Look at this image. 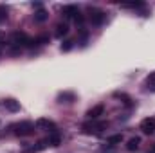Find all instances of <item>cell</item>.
Returning <instances> with one entry per match:
<instances>
[{"instance_id":"1","label":"cell","mask_w":155,"mask_h":153,"mask_svg":"<svg viewBox=\"0 0 155 153\" xmlns=\"http://www.w3.org/2000/svg\"><path fill=\"white\" fill-rule=\"evenodd\" d=\"M31 40L25 33H20V31H15L9 38V45L13 47V52H18V49L22 47H31Z\"/></svg>"},{"instance_id":"2","label":"cell","mask_w":155,"mask_h":153,"mask_svg":"<svg viewBox=\"0 0 155 153\" xmlns=\"http://www.w3.org/2000/svg\"><path fill=\"white\" fill-rule=\"evenodd\" d=\"M11 128H13L15 135H18V137H29V135H33V133H35V124H33V122H29V121L16 122V124H13Z\"/></svg>"},{"instance_id":"3","label":"cell","mask_w":155,"mask_h":153,"mask_svg":"<svg viewBox=\"0 0 155 153\" xmlns=\"http://www.w3.org/2000/svg\"><path fill=\"white\" fill-rule=\"evenodd\" d=\"M88 20H90L92 25H101V24H105V20H107V13L101 11V9L92 7V9H88Z\"/></svg>"},{"instance_id":"4","label":"cell","mask_w":155,"mask_h":153,"mask_svg":"<svg viewBox=\"0 0 155 153\" xmlns=\"http://www.w3.org/2000/svg\"><path fill=\"white\" fill-rule=\"evenodd\" d=\"M36 128H40V130H45V132H49V133L58 132L56 122H54V121H51V119H47V117H40L38 121H36Z\"/></svg>"},{"instance_id":"5","label":"cell","mask_w":155,"mask_h":153,"mask_svg":"<svg viewBox=\"0 0 155 153\" xmlns=\"http://www.w3.org/2000/svg\"><path fill=\"white\" fill-rule=\"evenodd\" d=\"M139 128H141V132L146 133V135L155 133V117H146V119H143Z\"/></svg>"},{"instance_id":"6","label":"cell","mask_w":155,"mask_h":153,"mask_svg":"<svg viewBox=\"0 0 155 153\" xmlns=\"http://www.w3.org/2000/svg\"><path fill=\"white\" fill-rule=\"evenodd\" d=\"M61 15H63V18H76L79 15V9L76 5H63L61 7Z\"/></svg>"},{"instance_id":"7","label":"cell","mask_w":155,"mask_h":153,"mask_svg":"<svg viewBox=\"0 0 155 153\" xmlns=\"http://www.w3.org/2000/svg\"><path fill=\"white\" fill-rule=\"evenodd\" d=\"M103 128H107V122H97V124H85L83 132L85 133H99Z\"/></svg>"},{"instance_id":"8","label":"cell","mask_w":155,"mask_h":153,"mask_svg":"<svg viewBox=\"0 0 155 153\" xmlns=\"http://www.w3.org/2000/svg\"><path fill=\"white\" fill-rule=\"evenodd\" d=\"M103 112H105V106H103V105H96V106H92V108L87 112V117L94 121V119H97L99 115H103Z\"/></svg>"},{"instance_id":"9","label":"cell","mask_w":155,"mask_h":153,"mask_svg":"<svg viewBox=\"0 0 155 153\" xmlns=\"http://www.w3.org/2000/svg\"><path fill=\"white\" fill-rule=\"evenodd\" d=\"M2 105H4V108L9 110V112H18V110H20V103H18L16 99H11V97H9V99H4Z\"/></svg>"},{"instance_id":"10","label":"cell","mask_w":155,"mask_h":153,"mask_svg":"<svg viewBox=\"0 0 155 153\" xmlns=\"http://www.w3.org/2000/svg\"><path fill=\"white\" fill-rule=\"evenodd\" d=\"M58 101L60 103H72V101H76V94L74 92H61V94H58Z\"/></svg>"},{"instance_id":"11","label":"cell","mask_w":155,"mask_h":153,"mask_svg":"<svg viewBox=\"0 0 155 153\" xmlns=\"http://www.w3.org/2000/svg\"><path fill=\"white\" fill-rule=\"evenodd\" d=\"M67 33H69V25H67L65 22H60V24L56 25V31H54V34H56L58 38H63Z\"/></svg>"},{"instance_id":"12","label":"cell","mask_w":155,"mask_h":153,"mask_svg":"<svg viewBox=\"0 0 155 153\" xmlns=\"http://www.w3.org/2000/svg\"><path fill=\"white\" fill-rule=\"evenodd\" d=\"M49 18V13L41 7V9H38L36 13H35V22H38V24H41V22H45Z\"/></svg>"},{"instance_id":"13","label":"cell","mask_w":155,"mask_h":153,"mask_svg":"<svg viewBox=\"0 0 155 153\" xmlns=\"http://www.w3.org/2000/svg\"><path fill=\"white\" fill-rule=\"evenodd\" d=\"M144 86H146L150 92H155V72H152L150 76H146V79H144Z\"/></svg>"},{"instance_id":"14","label":"cell","mask_w":155,"mask_h":153,"mask_svg":"<svg viewBox=\"0 0 155 153\" xmlns=\"http://www.w3.org/2000/svg\"><path fill=\"white\" fill-rule=\"evenodd\" d=\"M139 144H141V139H139V137H132V139L128 141V144H126V150H128V151H135V150L139 148Z\"/></svg>"},{"instance_id":"15","label":"cell","mask_w":155,"mask_h":153,"mask_svg":"<svg viewBox=\"0 0 155 153\" xmlns=\"http://www.w3.org/2000/svg\"><path fill=\"white\" fill-rule=\"evenodd\" d=\"M47 141H49V144H51V146H60L61 137H60V133H58V132H54V133H51V135H49V139H47Z\"/></svg>"},{"instance_id":"16","label":"cell","mask_w":155,"mask_h":153,"mask_svg":"<svg viewBox=\"0 0 155 153\" xmlns=\"http://www.w3.org/2000/svg\"><path fill=\"white\" fill-rule=\"evenodd\" d=\"M107 142H108V144H112V146H116V144H121V142H123V135H121V133L110 135V137L107 139Z\"/></svg>"},{"instance_id":"17","label":"cell","mask_w":155,"mask_h":153,"mask_svg":"<svg viewBox=\"0 0 155 153\" xmlns=\"http://www.w3.org/2000/svg\"><path fill=\"white\" fill-rule=\"evenodd\" d=\"M116 97H117V99H121L126 106H132V105H134V103H132V97H130V96H126V94H116Z\"/></svg>"},{"instance_id":"18","label":"cell","mask_w":155,"mask_h":153,"mask_svg":"<svg viewBox=\"0 0 155 153\" xmlns=\"http://www.w3.org/2000/svg\"><path fill=\"white\" fill-rule=\"evenodd\" d=\"M144 4L143 2H130V4H121V7L124 9H137V7H143Z\"/></svg>"},{"instance_id":"19","label":"cell","mask_w":155,"mask_h":153,"mask_svg":"<svg viewBox=\"0 0 155 153\" xmlns=\"http://www.w3.org/2000/svg\"><path fill=\"white\" fill-rule=\"evenodd\" d=\"M72 45H74V41H72V40H67V41L61 43V50H63V52H69V50L72 49Z\"/></svg>"},{"instance_id":"20","label":"cell","mask_w":155,"mask_h":153,"mask_svg":"<svg viewBox=\"0 0 155 153\" xmlns=\"http://www.w3.org/2000/svg\"><path fill=\"white\" fill-rule=\"evenodd\" d=\"M4 20H7V9H5V5H0V22H4Z\"/></svg>"},{"instance_id":"21","label":"cell","mask_w":155,"mask_h":153,"mask_svg":"<svg viewBox=\"0 0 155 153\" xmlns=\"http://www.w3.org/2000/svg\"><path fill=\"white\" fill-rule=\"evenodd\" d=\"M74 22H76L78 25H83V22H85V16H83V15H78L76 18H74Z\"/></svg>"},{"instance_id":"22","label":"cell","mask_w":155,"mask_h":153,"mask_svg":"<svg viewBox=\"0 0 155 153\" xmlns=\"http://www.w3.org/2000/svg\"><path fill=\"white\" fill-rule=\"evenodd\" d=\"M4 47H5V38H4V34H0V54H2Z\"/></svg>"}]
</instances>
